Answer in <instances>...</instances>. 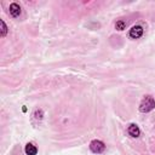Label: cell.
I'll use <instances>...</instances> for the list:
<instances>
[{
  "instance_id": "cell-1",
  "label": "cell",
  "mask_w": 155,
  "mask_h": 155,
  "mask_svg": "<svg viewBox=\"0 0 155 155\" xmlns=\"http://www.w3.org/2000/svg\"><path fill=\"white\" fill-rule=\"evenodd\" d=\"M154 108H155V101L151 96H145L139 104V110L142 113H149Z\"/></svg>"
},
{
  "instance_id": "cell-2",
  "label": "cell",
  "mask_w": 155,
  "mask_h": 155,
  "mask_svg": "<svg viewBox=\"0 0 155 155\" xmlns=\"http://www.w3.org/2000/svg\"><path fill=\"white\" fill-rule=\"evenodd\" d=\"M90 149H91L93 153H96V154H101V153H103V151L105 150V145H104L103 142L96 139V140H92V142L90 143Z\"/></svg>"
},
{
  "instance_id": "cell-3",
  "label": "cell",
  "mask_w": 155,
  "mask_h": 155,
  "mask_svg": "<svg viewBox=\"0 0 155 155\" xmlns=\"http://www.w3.org/2000/svg\"><path fill=\"white\" fill-rule=\"evenodd\" d=\"M143 35V28L140 25H134L132 27V29L130 30V36L133 39H138Z\"/></svg>"
},
{
  "instance_id": "cell-4",
  "label": "cell",
  "mask_w": 155,
  "mask_h": 155,
  "mask_svg": "<svg viewBox=\"0 0 155 155\" xmlns=\"http://www.w3.org/2000/svg\"><path fill=\"white\" fill-rule=\"evenodd\" d=\"M10 13H11L12 17H18L21 15V7H19V5L16 4V2L11 4L10 5Z\"/></svg>"
},
{
  "instance_id": "cell-5",
  "label": "cell",
  "mask_w": 155,
  "mask_h": 155,
  "mask_svg": "<svg viewBox=\"0 0 155 155\" xmlns=\"http://www.w3.org/2000/svg\"><path fill=\"white\" fill-rule=\"evenodd\" d=\"M128 133H130V136H132V137L137 138V137H139L140 131H139V128H138V126H137V125L132 124V125H130V127H128Z\"/></svg>"
},
{
  "instance_id": "cell-6",
  "label": "cell",
  "mask_w": 155,
  "mask_h": 155,
  "mask_svg": "<svg viewBox=\"0 0 155 155\" xmlns=\"http://www.w3.org/2000/svg\"><path fill=\"white\" fill-rule=\"evenodd\" d=\"M36 153H38V149L35 145H33L30 143H28L25 145V154L27 155H36Z\"/></svg>"
},
{
  "instance_id": "cell-7",
  "label": "cell",
  "mask_w": 155,
  "mask_h": 155,
  "mask_svg": "<svg viewBox=\"0 0 155 155\" xmlns=\"http://www.w3.org/2000/svg\"><path fill=\"white\" fill-rule=\"evenodd\" d=\"M0 25H1V31H0V35L4 38L6 34H7V27H6V24H5V22L1 19L0 21Z\"/></svg>"
},
{
  "instance_id": "cell-8",
  "label": "cell",
  "mask_w": 155,
  "mask_h": 155,
  "mask_svg": "<svg viewBox=\"0 0 155 155\" xmlns=\"http://www.w3.org/2000/svg\"><path fill=\"white\" fill-rule=\"evenodd\" d=\"M115 28H116L117 30H124V29L126 28V23H125L124 21H117L116 24H115Z\"/></svg>"
}]
</instances>
